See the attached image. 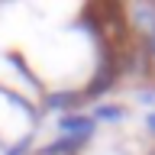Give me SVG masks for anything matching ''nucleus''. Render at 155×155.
<instances>
[{"label": "nucleus", "instance_id": "4", "mask_svg": "<svg viewBox=\"0 0 155 155\" xmlns=\"http://www.w3.org/2000/svg\"><path fill=\"white\" fill-rule=\"evenodd\" d=\"M145 129H149V133L155 136V110H152V113H149V116H145Z\"/></svg>", "mask_w": 155, "mask_h": 155}, {"label": "nucleus", "instance_id": "3", "mask_svg": "<svg viewBox=\"0 0 155 155\" xmlns=\"http://www.w3.org/2000/svg\"><path fill=\"white\" fill-rule=\"evenodd\" d=\"M136 97H139L142 104H155V87H149V91H136Z\"/></svg>", "mask_w": 155, "mask_h": 155}, {"label": "nucleus", "instance_id": "1", "mask_svg": "<svg viewBox=\"0 0 155 155\" xmlns=\"http://www.w3.org/2000/svg\"><path fill=\"white\" fill-rule=\"evenodd\" d=\"M55 136H71V139H81V142H94V136H97V123H94V116L87 113V110H74V113H61L55 120Z\"/></svg>", "mask_w": 155, "mask_h": 155}, {"label": "nucleus", "instance_id": "2", "mask_svg": "<svg viewBox=\"0 0 155 155\" xmlns=\"http://www.w3.org/2000/svg\"><path fill=\"white\" fill-rule=\"evenodd\" d=\"M91 116H94V123H123L126 116H129V107L126 104H110V100H100V104L91 110Z\"/></svg>", "mask_w": 155, "mask_h": 155}]
</instances>
